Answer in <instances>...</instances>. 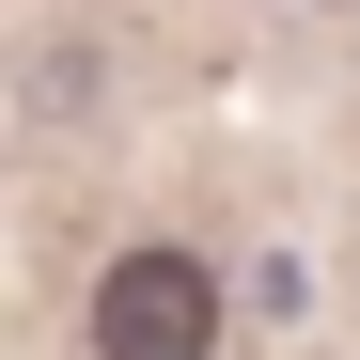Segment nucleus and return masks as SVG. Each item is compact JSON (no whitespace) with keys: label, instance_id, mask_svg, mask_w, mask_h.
<instances>
[{"label":"nucleus","instance_id":"nucleus-1","mask_svg":"<svg viewBox=\"0 0 360 360\" xmlns=\"http://www.w3.org/2000/svg\"><path fill=\"white\" fill-rule=\"evenodd\" d=\"M94 360H219V266L141 235V251H110L94 282Z\"/></svg>","mask_w":360,"mask_h":360}]
</instances>
